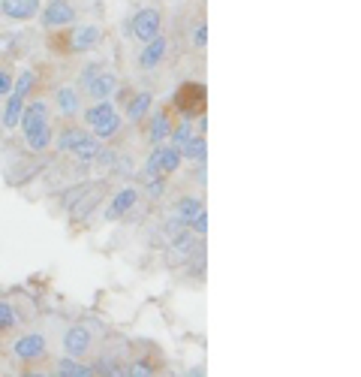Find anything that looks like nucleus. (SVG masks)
I'll return each instance as SVG.
<instances>
[{
	"instance_id": "obj_1",
	"label": "nucleus",
	"mask_w": 361,
	"mask_h": 377,
	"mask_svg": "<svg viewBox=\"0 0 361 377\" xmlns=\"http://www.w3.org/2000/svg\"><path fill=\"white\" fill-rule=\"evenodd\" d=\"M58 148L70 151V154H75L85 163H94L97 154H99V139H97V136H90V133H85V130H79V127H70V130H63L58 136Z\"/></svg>"
},
{
	"instance_id": "obj_2",
	"label": "nucleus",
	"mask_w": 361,
	"mask_h": 377,
	"mask_svg": "<svg viewBox=\"0 0 361 377\" xmlns=\"http://www.w3.org/2000/svg\"><path fill=\"white\" fill-rule=\"evenodd\" d=\"M31 87H33V73L31 70H24L18 79H12V91H9V100L4 106V127L6 130L18 127V118H21V109H24V100H28Z\"/></svg>"
},
{
	"instance_id": "obj_3",
	"label": "nucleus",
	"mask_w": 361,
	"mask_h": 377,
	"mask_svg": "<svg viewBox=\"0 0 361 377\" xmlns=\"http://www.w3.org/2000/svg\"><path fill=\"white\" fill-rule=\"evenodd\" d=\"M180 151L175 148V145H157L151 151V157H148V163H145V179H157V175H172V172H178L180 169Z\"/></svg>"
},
{
	"instance_id": "obj_4",
	"label": "nucleus",
	"mask_w": 361,
	"mask_h": 377,
	"mask_svg": "<svg viewBox=\"0 0 361 377\" xmlns=\"http://www.w3.org/2000/svg\"><path fill=\"white\" fill-rule=\"evenodd\" d=\"M160 28H163V16H160V9H153V6L139 9L136 16L130 18V33L136 36V40H141V43L160 36Z\"/></svg>"
},
{
	"instance_id": "obj_5",
	"label": "nucleus",
	"mask_w": 361,
	"mask_h": 377,
	"mask_svg": "<svg viewBox=\"0 0 361 377\" xmlns=\"http://www.w3.org/2000/svg\"><path fill=\"white\" fill-rule=\"evenodd\" d=\"M40 21L45 31H55V28H70L75 21V6L70 0H51L40 9Z\"/></svg>"
},
{
	"instance_id": "obj_6",
	"label": "nucleus",
	"mask_w": 361,
	"mask_h": 377,
	"mask_svg": "<svg viewBox=\"0 0 361 377\" xmlns=\"http://www.w3.org/2000/svg\"><path fill=\"white\" fill-rule=\"evenodd\" d=\"M114 87H118V75H114L112 70H99L94 79L85 85V91H87L90 100H112Z\"/></svg>"
},
{
	"instance_id": "obj_7",
	"label": "nucleus",
	"mask_w": 361,
	"mask_h": 377,
	"mask_svg": "<svg viewBox=\"0 0 361 377\" xmlns=\"http://www.w3.org/2000/svg\"><path fill=\"white\" fill-rule=\"evenodd\" d=\"M43 9L40 0H0V12L12 21H31Z\"/></svg>"
},
{
	"instance_id": "obj_8",
	"label": "nucleus",
	"mask_w": 361,
	"mask_h": 377,
	"mask_svg": "<svg viewBox=\"0 0 361 377\" xmlns=\"http://www.w3.org/2000/svg\"><path fill=\"white\" fill-rule=\"evenodd\" d=\"M90 332L85 329V326H72V329H67V335H63V350H67V356H85L90 350Z\"/></svg>"
},
{
	"instance_id": "obj_9",
	"label": "nucleus",
	"mask_w": 361,
	"mask_h": 377,
	"mask_svg": "<svg viewBox=\"0 0 361 377\" xmlns=\"http://www.w3.org/2000/svg\"><path fill=\"white\" fill-rule=\"evenodd\" d=\"M175 103H178V109H184V115L190 118V115H193V109H196L199 103H205V87L196 85V82L180 85V87H178V94H175Z\"/></svg>"
},
{
	"instance_id": "obj_10",
	"label": "nucleus",
	"mask_w": 361,
	"mask_h": 377,
	"mask_svg": "<svg viewBox=\"0 0 361 377\" xmlns=\"http://www.w3.org/2000/svg\"><path fill=\"white\" fill-rule=\"evenodd\" d=\"M24 130V142H28L31 151H45L51 145V127H48V118L43 121H33L28 124V127H21Z\"/></svg>"
},
{
	"instance_id": "obj_11",
	"label": "nucleus",
	"mask_w": 361,
	"mask_h": 377,
	"mask_svg": "<svg viewBox=\"0 0 361 377\" xmlns=\"http://www.w3.org/2000/svg\"><path fill=\"white\" fill-rule=\"evenodd\" d=\"M102 40V31L97 24H82V28L72 31V40H70V48L72 52H90V48H97Z\"/></svg>"
},
{
	"instance_id": "obj_12",
	"label": "nucleus",
	"mask_w": 361,
	"mask_h": 377,
	"mask_svg": "<svg viewBox=\"0 0 361 377\" xmlns=\"http://www.w3.org/2000/svg\"><path fill=\"white\" fill-rule=\"evenodd\" d=\"M136 203H139V191H136V187H124V191L114 193V199L109 203V208H106V221H118V218H124Z\"/></svg>"
},
{
	"instance_id": "obj_13",
	"label": "nucleus",
	"mask_w": 361,
	"mask_h": 377,
	"mask_svg": "<svg viewBox=\"0 0 361 377\" xmlns=\"http://www.w3.org/2000/svg\"><path fill=\"white\" fill-rule=\"evenodd\" d=\"M12 354H16L18 359H24V362H31V359H40L43 354H45V338L43 335H24V338H18L16 344H12Z\"/></svg>"
},
{
	"instance_id": "obj_14",
	"label": "nucleus",
	"mask_w": 361,
	"mask_h": 377,
	"mask_svg": "<svg viewBox=\"0 0 361 377\" xmlns=\"http://www.w3.org/2000/svg\"><path fill=\"white\" fill-rule=\"evenodd\" d=\"M166 48H169L166 36H153V40H148L145 48H141V55H139V67L141 70H153L166 58Z\"/></svg>"
},
{
	"instance_id": "obj_15",
	"label": "nucleus",
	"mask_w": 361,
	"mask_h": 377,
	"mask_svg": "<svg viewBox=\"0 0 361 377\" xmlns=\"http://www.w3.org/2000/svg\"><path fill=\"white\" fill-rule=\"evenodd\" d=\"M151 106H153V94H148V91H139V94H133V100H130V103H126V118H130L133 124L145 121V118L151 115Z\"/></svg>"
},
{
	"instance_id": "obj_16",
	"label": "nucleus",
	"mask_w": 361,
	"mask_h": 377,
	"mask_svg": "<svg viewBox=\"0 0 361 377\" xmlns=\"http://www.w3.org/2000/svg\"><path fill=\"white\" fill-rule=\"evenodd\" d=\"M169 130H172V124H169V115H166L163 109L151 112V127H148V139H151L153 145H160V142H166V139H169Z\"/></svg>"
},
{
	"instance_id": "obj_17",
	"label": "nucleus",
	"mask_w": 361,
	"mask_h": 377,
	"mask_svg": "<svg viewBox=\"0 0 361 377\" xmlns=\"http://www.w3.org/2000/svg\"><path fill=\"white\" fill-rule=\"evenodd\" d=\"M121 124H124V118L118 115V109H114L112 115H106L102 121L94 124V136H97V139H112V136L121 130Z\"/></svg>"
},
{
	"instance_id": "obj_18",
	"label": "nucleus",
	"mask_w": 361,
	"mask_h": 377,
	"mask_svg": "<svg viewBox=\"0 0 361 377\" xmlns=\"http://www.w3.org/2000/svg\"><path fill=\"white\" fill-rule=\"evenodd\" d=\"M58 109H60V115L72 118L79 112V94L72 87H58Z\"/></svg>"
},
{
	"instance_id": "obj_19",
	"label": "nucleus",
	"mask_w": 361,
	"mask_h": 377,
	"mask_svg": "<svg viewBox=\"0 0 361 377\" xmlns=\"http://www.w3.org/2000/svg\"><path fill=\"white\" fill-rule=\"evenodd\" d=\"M178 151H180V157H184V160H199L202 163L205 160V136H190V139Z\"/></svg>"
},
{
	"instance_id": "obj_20",
	"label": "nucleus",
	"mask_w": 361,
	"mask_h": 377,
	"mask_svg": "<svg viewBox=\"0 0 361 377\" xmlns=\"http://www.w3.org/2000/svg\"><path fill=\"white\" fill-rule=\"evenodd\" d=\"M58 371L63 377H87V374H94V371H90V366H85V362H75V356H63L58 362Z\"/></svg>"
},
{
	"instance_id": "obj_21",
	"label": "nucleus",
	"mask_w": 361,
	"mask_h": 377,
	"mask_svg": "<svg viewBox=\"0 0 361 377\" xmlns=\"http://www.w3.org/2000/svg\"><path fill=\"white\" fill-rule=\"evenodd\" d=\"M175 211H178V218H180V221H184V223H190V221H193V218H196L199 211H202V203H199L196 196H184V199H178Z\"/></svg>"
},
{
	"instance_id": "obj_22",
	"label": "nucleus",
	"mask_w": 361,
	"mask_h": 377,
	"mask_svg": "<svg viewBox=\"0 0 361 377\" xmlns=\"http://www.w3.org/2000/svg\"><path fill=\"white\" fill-rule=\"evenodd\" d=\"M114 112V103H109V100H97V106H90V109H85V121L94 127L97 121H102L106 115H112Z\"/></svg>"
},
{
	"instance_id": "obj_23",
	"label": "nucleus",
	"mask_w": 361,
	"mask_h": 377,
	"mask_svg": "<svg viewBox=\"0 0 361 377\" xmlns=\"http://www.w3.org/2000/svg\"><path fill=\"white\" fill-rule=\"evenodd\" d=\"M190 136H193V124H190V118H187V121H180L178 127H172V130H169V139L175 142V148L184 145V142L190 139Z\"/></svg>"
},
{
	"instance_id": "obj_24",
	"label": "nucleus",
	"mask_w": 361,
	"mask_h": 377,
	"mask_svg": "<svg viewBox=\"0 0 361 377\" xmlns=\"http://www.w3.org/2000/svg\"><path fill=\"white\" fill-rule=\"evenodd\" d=\"M90 371H94V374H121V368H118V359H109V356L97 359L94 366H90Z\"/></svg>"
},
{
	"instance_id": "obj_25",
	"label": "nucleus",
	"mask_w": 361,
	"mask_h": 377,
	"mask_svg": "<svg viewBox=\"0 0 361 377\" xmlns=\"http://www.w3.org/2000/svg\"><path fill=\"white\" fill-rule=\"evenodd\" d=\"M18 323V314L12 305H6V302H0V329H12V326Z\"/></svg>"
},
{
	"instance_id": "obj_26",
	"label": "nucleus",
	"mask_w": 361,
	"mask_h": 377,
	"mask_svg": "<svg viewBox=\"0 0 361 377\" xmlns=\"http://www.w3.org/2000/svg\"><path fill=\"white\" fill-rule=\"evenodd\" d=\"M190 226H193V233H196V235H205V233H208V215H205V208L190 221Z\"/></svg>"
},
{
	"instance_id": "obj_27",
	"label": "nucleus",
	"mask_w": 361,
	"mask_h": 377,
	"mask_svg": "<svg viewBox=\"0 0 361 377\" xmlns=\"http://www.w3.org/2000/svg\"><path fill=\"white\" fill-rule=\"evenodd\" d=\"M126 371H130V374H141V377H148V374H153V366H151L148 359H136Z\"/></svg>"
},
{
	"instance_id": "obj_28",
	"label": "nucleus",
	"mask_w": 361,
	"mask_h": 377,
	"mask_svg": "<svg viewBox=\"0 0 361 377\" xmlns=\"http://www.w3.org/2000/svg\"><path fill=\"white\" fill-rule=\"evenodd\" d=\"M163 191H166V181H163V175H157V179H148V193L157 199V196H163Z\"/></svg>"
},
{
	"instance_id": "obj_29",
	"label": "nucleus",
	"mask_w": 361,
	"mask_h": 377,
	"mask_svg": "<svg viewBox=\"0 0 361 377\" xmlns=\"http://www.w3.org/2000/svg\"><path fill=\"white\" fill-rule=\"evenodd\" d=\"M205 43H208V28H205V24H199L196 33H193V46H196V48H205Z\"/></svg>"
},
{
	"instance_id": "obj_30",
	"label": "nucleus",
	"mask_w": 361,
	"mask_h": 377,
	"mask_svg": "<svg viewBox=\"0 0 361 377\" xmlns=\"http://www.w3.org/2000/svg\"><path fill=\"white\" fill-rule=\"evenodd\" d=\"M99 70H102V64H87V67L82 70V79H79V82H82V87H85L90 79H94V75H97Z\"/></svg>"
},
{
	"instance_id": "obj_31",
	"label": "nucleus",
	"mask_w": 361,
	"mask_h": 377,
	"mask_svg": "<svg viewBox=\"0 0 361 377\" xmlns=\"http://www.w3.org/2000/svg\"><path fill=\"white\" fill-rule=\"evenodd\" d=\"M12 91V79H9V73L0 70V97H6Z\"/></svg>"
},
{
	"instance_id": "obj_32",
	"label": "nucleus",
	"mask_w": 361,
	"mask_h": 377,
	"mask_svg": "<svg viewBox=\"0 0 361 377\" xmlns=\"http://www.w3.org/2000/svg\"><path fill=\"white\" fill-rule=\"evenodd\" d=\"M175 248L190 250V235H175Z\"/></svg>"
}]
</instances>
